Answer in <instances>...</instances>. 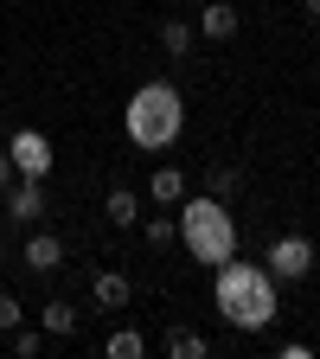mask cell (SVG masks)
I'll use <instances>...</instances> for the list:
<instances>
[{"label": "cell", "mask_w": 320, "mask_h": 359, "mask_svg": "<svg viewBox=\"0 0 320 359\" xmlns=\"http://www.w3.org/2000/svg\"><path fill=\"white\" fill-rule=\"evenodd\" d=\"M39 321H45V334H52V340H64V334H77V308H71V302H45Z\"/></svg>", "instance_id": "obj_13"}, {"label": "cell", "mask_w": 320, "mask_h": 359, "mask_svg": "<svg viewBox=\"0 0 320 359\" xmlns=\"http://www.w3.org/2000/svg\"><path fill=\"white\" fill-rule=\"evenodd\" d=\"M0 257H7V244H0Z\"/></svg>", "instance_id": "obj_22"}, {"label": "cell", "mask_w": 320, "mask_h": 359, "mask_svg": "<svg viewBox=\"0 0 320 359\" xmlns=\"http://www.w3.org/2000/svg\"><path fill=\"white\" fill-rule=\"evenodd\" d=\"M173 238H179V218H148V244L154 250H167Z\"/></svg>", "instance_id": "obj_17"}, {"label": "cell", "mask_w": 320, "mask_h": 359, "mask_svg": "<svg viewBox=\"0 0 320 359\" xmlns=\"http://www.w3.org/2000/svg\"><path fill=\"white\" fill-rule=\"evenodd\" d=\"M7 161H13L20 180H45V173H52V142H45L39 128H20L7 142Z\"/></svg>", "instance_id": "obj_5"}, {"label": "cell", "mask_w": 320, "mask_h": 359, "mask_svg": "<svg viewBox=\"0 0 320 359\" xmlns=\"http://www.w3.org/2000/svg\"><path fill=\"white\" fill-rule=\"evenodd\" d=\"M20 263L32 269V276H52V269L64 263V238H58V231H32V238L20 244Z\"/></svg>", "instance_id": "obj_6"}, {"label": "cell", "mask_w": 320, "mask_h": 359, "mask_svg": "<svg viewBox=\"0 0 320 359\" xmlns=\"http://www.w3.org/2000/svg\"><path fill=\"white\" fill-rule=\"evenodd\" d=\"M128 295H134V289H128V276H122V269H103V276L90 283V302H97L103 314H122V308H128Z\"/></svg>", "instance_id": "obj_8"}, {"label": "cell", "mask_w": 320, "mask_h": 359, "mask_svg": "<svg viewBox=\"0 0 320 359\" xmlns=\"http://www.w3.org/2000/svg\"><path fill=\"white\" fill-rule=\"evenodd\" d=\"M7 218L13 224H39L45 218V180H20V187H7Z\"/></svg>", "instance_id": "obj_7"}, {"label": "cell", "mask_w": 320, "mask_h": 359, "mask_svg": "<svg viewBox=\"0 0 320 359\" xmlns=\"http://www.w3.org/2000/svg\"><path fill=\"white\" fill-rule=\"evenodd\" d=\"M7 187H13V161L0 154V199H7Z\"/></svg>", "instance_id": "obj_20"}, {"label": "cell", "mask_w": 320, "mask_h": 359, "mask_svg": "<svg viewBox=\"0 0 320 359\" xmlns=\"http://www.w3.org/2000/svg\"><path fill=\"white\" fill-rule=\"evenodd\" d=\"M103 218H109V224H134V218H141V199H134L128 187H109V199H103Z\"/></svg>", "instance_id": "obj_11"}, {"label": "cell", "mask_w": 320, "mask_h": 359, "mask_svg": "<svg viewBox=\"0 0 320 359\" xmlns=\"http://www.w3.org/2000/svg\"><path fill=\"white\" fill-rule=\"evenodd\" d=\"M301 7H307V13H314V20H320V0H301Z\"/></svg>", "instance_id": "obj_21"}, {"label": "cell", "mask_w": 320, "mask_h": 359, "mask_svg": "<svg viewBox=\"0 0 320 359\" xmlns=\"http://www.w3.org/2000/svg\"><path fill=\"white\" fill-rule=\"evenodd\" d=\"M20 321H26V314H20V302H13V295H0V334H13Z\"/></svg>", "instance_id": "obj_18"}, {"label": "cell", "mask_w": 320, "mask_h": 359, "mask_svg": "<svg viewBox=\"0 0 320 359\" xmlns=\"http://www.w3.org/2000/svg\"><path fill=\"white\" fill-rule=\"evenodd\" d=\"M13 353H20V359H39V334H32V327H13Z\"/></svg>", "instance_id": "obj_19"}, {"label": "cell", "mask_w": 320, "mask_h": 359, "mask_svg": "<svg viewBox=\"0 0 320 359\" xmlns=\"http://www.w3.org/2000/svg\"><path fill=\"white\" fill-rule=\"evenodd\" d=\"M237 187H244V173H237L231 161H218V167H205V193H211V199H231Z\"/></svg>", "instance_id": "obj_14"}, {"label": "cell", "mask_w": 320, "mask_h": 359, "mask_svg": "<svg viewBox=\"0 0 320 359\" xmlns=\"http://www.w3.org/2000/svg\"><path fill=\"white\" fill-rule=\"evenodd\" d=\"M179 238H186V250L199 257V263H224V257H237V224H231V212H224V199H179Z\"/></svg>", "instance_id": "obj_3"}, {"label": "cell", "mask_w": 320, "mask_h": 359, "mask_svg": "<svg viewBox=\"0 0 320 359\" xmlns=\"http://www.w3.org/2000/svg\"><path fill=\"white\" fill-rule=\"evenodd\" d=\"M148 193H154V205H179V199H186V173H179V167H160L148 180Z\"/></svg>", "instance_id": "obj_10"}, {"label": "cell", "mask_w": 320, "mask_h": 359, "mask_svg": "<svg viewBox=\"0 0 320 359\" xmlns=\"http://www.w3.org/2000/svg\"><path fill=\"white\" fill-rule=\"evenodd\" d=\"M263 269H269L276 283H301L307 269H314V238H301V231L276 238V244H269V257H263Z\"/></svg>", "instance_id": "obj_4"}, {"label": "cell", "mask_w": 320, "mask_h": 359, "mask_svg": "<svg viewBox=\"0 0 320 359\" xmlns=\"http://www.w3.org/2000/svg\"><path fill=\"white\" fill-rule=\"evenodd\" d=\"M218 314H224L237 334H263L269 321H276V276H269L263 263L224 257V263H218Z\"/></svg>", "instance_id": "obj_1"}, {"label": "cell", "mask_w": 320, "mask_h": 359, "mask_svg": "<svg viewBox=\"0 0 320 359\" xmlns=\"http://www.w3.org/2000/svg\"><path fill=\"white\" fill-rule=\"evenodd\" d=\"M128 142L134 148H173L179 128H186V109H179V90L173 83H141L128 97Z\"/></svg>", "instance_id": "obj_2"}, {"label": "cell", "mask_w": 320, "mask_h": 359, "mask_svg": "<svg viewBox=\"0 0 320 359\" xmlns=\"http://www.w3.org/2000/svg\"><path fill=\"white\" fill-rule=\"evenodd\" d=\"M103 353H109V359H141V353H148V340L134 334V327H116V334L103 340Z\"/></svg>", "instance_id": "obj_16"}, {"label": "cell", "mask_w": 320, "mask_h": 359, "mask_svg": "<svg viewBox=\"0 0 320 359\" xmlns=\"http://www.w3.org/2000/svg\"><path fill=\"white\" fill-rule=\"evenodd\" d=\"M167 353H173V359H205V334H199V327H173V334H167Z\"/></svg>", "instance_id": "obj_15"}, {"label": "cell", "mask_w": 320, "mask_h": 359, "mask_svg": "<svg viewBox=\"0 0 320 359\" xmlns=\"http://www.w3.org/2000/svg\"><path fill=\"white\" fill-rule=\"evenodd\" d=\"M199 32H205V39H231V32H237V7H231V0H205Z\"/></svg>", "instance_id": "obj_9"}, {"label": "cell", "mask_w": 320, "mask_h": 359, "mask_svg": "<svg viewBox=\"0 0 320 359\" xmlns=\"http://www.w3.org/2000/svg\"><path fill=\"white\" fill-rule=\"evenodd\" d=\"M160 52L167 58H193V26L186 20H160Z\"/></svg>", "instance_id": "obj_12"}]
</instances>
